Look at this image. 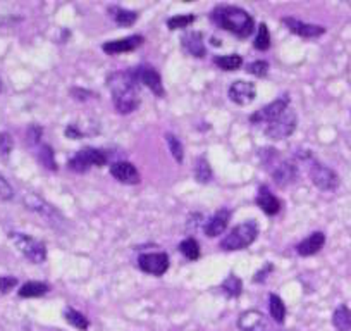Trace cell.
Wrapping results in <instances>:
<instances>
[{
	"instance_id": "5b68a950",
	"label": "cell",
	"mask_w": 351,
	"mask_h": 331,
	"mask_svg": "<svg viewBox=\"0 0 351 331\" xmlns=\"http://www.w3.org/2000/svg\"><path fill=\"white\" fill-rule=\"evenodd\" d=\"M107 161H109V154L106 150L88 147L76 152L69 159V170L74 171V173H86L88 170H92L93 166L102 168V166L107 164Z\"/></svg>"
},
{
	"instance_id": "d6986e66",
	"label": "cell",
	"mask_w": 351,
	"mask_h": 331,
	"mask_svg": "<svg viewBox=\"0 0 351 331\" xmlns=\"http://www.w3.org/2000/svg\"><path fill=\"white\" fill-rule=\"evenodd\" d=\"M298 176V168L293 162H279L272 170V180L279 188H285L291 185Z\"/></svg>"
},
{
	"instance_id": "ffe728a7",
	"label": "cell",
	"mask_w": 351,
	"mask_h": 331,
	"mask_svg": "<svg viewBox=\"0 0 351 331\" xmlns=\"http://www.w3.org/2000/svg\"><path fill=\"white\" fill-rule=\"evenodd\" d=\"M181 45H183L184 52L197 57V59H202L207 54V49H205L204 43V35L200 32H190L181 36Z\"/></svg>"
},
{
	"instance_id": "9c48e42d",
	"label": "cell",
	"mask_w": 351,
	"mask_h": 331,
	"mask_svg": "<svg viewBox=\"0 0 351 331\" xmlns=\"http://www.w3.org/2000/svg\"><path fill=\"white\" fill-rule=\"evenodd\" d=\"M289 109V95H281L279 99H276L274 102L267 104V106H263L262 109L253 113L250 116V123L252 124H269L272 121L278 119L279 116L286 113Z\"/></svg>"
},
{
	"instance_id": "2e32d148",
	"label": "cell",
	"mask_w": 351,
	"mask_h": 331,
	"mask_svg": "<svg viewBox=\"0 0 351 331\" xmlns=\"http://www.w3.org/2000/svg\"><path fill=\"white\" fill-rule=\"evenodd\" d=\"M145 42V38L141 35H133V36H126V38L121 40H112V42H107L102 45V50L106 54H110V56H116V54H123V52H133L134 49L141 45Z\"/></svg>"
},
{
	"instance_id": "83f0119b",
	"label": "cell",
	"mask_w": 351,
	"mask_h": 331,
	"mask_svg": "<svg viewBox=\"0 0 351 331\" xmlns=\"http://www.w3.org/2000/svg\"><path fill=\"white\" fill-rule=\"evenodd\" d=\"M180 252L188 259V261H197L200 258V245L195 238L188 236L180 243Z\"/></svg>"
},
{
	"instance_id": "4316f807",
	"label": "cell",
	"mask_w": 351,
	"mask_h": 331,
	"mask_svg": "<svg viewBox=\"0 0 351 331\" xmlns=\"http://www.w3.org/2000/svg\"><path fill=\"white\" fill-rule=\"evenodd\" d=\"M36 157H38V162L43 166V168H45V170L57 171L56 155H53V148L50 147V145H47V144L40 145Z\"/></svg>"
},
{
	"instance_id": "8d00e7d4",
	"label": "cell",
	"mask_w": 351,
	"mask_h": 331,
	"mask_svg": "<svg viewBox=\"0 0 351 331\" xmlns=\"http://www.w3.org/2000/svg\"><path fill=\"white\" fill-rule=\"evenodd\" d=\"M12 197H14V188L11 187V183H9L2 174H0V198L11 201Z\"/></svg>"
},
{
	"instance_id": "e575fe53",
	"label": "cell",
	"mask_w": 351,
	"mask_h": 331,
	"mask_svg": "<svg viewBox=\"0 0 351 331\" xmlns=\"http://www.w3.org/2000/svg\"><path fill=\"white\" fill-rule=\"evenodd\" d=\"M269 67L271 66H269V62H265V60H255V62H252L248 67H246V71H248L250 74H253V76L263 78V76H267Z\"/></svg>"
},
{
	"instance_id": "30bf717a",
	"label": "cell",
	"mask_w": 351,
	"mask_h": 331,
	"mask_svg": "<svg viewBox=\"0 0 351 331\" xmlns=\"http://www.w3.org/2000/svg\"><path fill=\"white\" fill-rule=\"evenodd\" d=\"M138 266L143 273L154 276H162L169 269V255L165 252H154V254H141L138 258Z\"/></svg>"
},
{
	"instance_id": "cb8c5ba5",
	"label": "cell",
	"mask_w": 351,
	"mask_h": 331,
	"mask_svg": "<svg viewBox=\"0 0 351 331\" xmlns=\"http://www.w3.org/2000/svg\"><path fill=\"white\" fill-rule=\"evenodd\" d=\"M109 12L114 21H116V25L124 26V28L133 26L138 21V14L134 11H128V9L123 8H110Z\"/></svg>"
},
{
	"instance_id": "836d02e7",
	"label": "cell",
	"mask_w": 351,
	"mask_h": 331,
	"mask_svg": "<svg viewBox=\"0 0 351 331\" xmlns=\"http://www.w3.org/2000/svg\"><path fill=\"white\" fill-rule=\"evenodd\" d=\"M195 23V16L193 14H180V16H174V18H171L167 21V26L169 30H184L188 28L190 25H193Z\"/></svg>"
},
{
	"instance_id": "5bb4252c",
	"label": "cell",
	"mask_w": 351,
	"mask_h": 331,
	"mask_svg": "<svg viewBox=\"0 0 351 331\" xmlns=\"http://www.w3.org/2000/svg\"><path fill=\"white\" fill-rule=\"evenodd\" d=\"M282 25L295 35L302 36V38H317V36L324 35L326 28L320 25H310V23H303L295 18H282Z\"/></svg>"
},
{
	"instance_id": "d590c367",
	"label": "cell",
	"mask_w": 351,
	"mask_h": 331,
	"mask_svg": "<svg viewBox=\"0 0 351 331\" xmlns=\"http://www.w3.org/2000/svg\"><path fill=\"white\" fill-rule=\"evenodd\" d=\"M14 147V140L8 131H0V155H9Z\"/></svg>"
},
{
	"instance_id": "74e56055",
	"label": "cell",
	"mask_w": 351,
	"mask_h": 331,
	"mask_svg": "<svg viewBox=\"0 0 351 331\" xmlns=\"http://www.w3.org/2000/svg\"><path fill=\"white\" fill-rule=\"evenodd\" d=\"M16 286H18V278H14V276H0V292L2 293H9Z\"/></svg>"
},
{
	"instance_id": "d6a6232c",
	"label": "cell",
	"mask_w": 351,
	"mask_h": 331,
	"mask_svg": "<svg viewBox=\"0 0 351 331\" xmlns=\"http://www.w3.org/2000/svg\"><path fill=\"white\" fill-rule=\"evenodd\" d=\"M253 47L256 50H269V47H271V33H269V28L265 23H260L258 35H256Z\"/></svg>"
},
{
	"instance_id": "7402d4cb",
	"label": "cell",
	"mask_w": 351,
	"mask_h": 331,
	"mask_svg": "<svg viewBox=\"0 0 351 331\" xmlns=\"http://www.w3.org/2000/svg\"><path fill=\"white\" fill-rule=\"evenodd\" d=\"M332 324L337 331H351V309L348 306H339L332 314Z\"/></svg>"
},
{
	"instance_id": "4fadbf2b",
	"label": "cell",
	"mask_w": 351,
	"mask_h": 331,
	"mask_svg": "<svg viewBox=\"0 0 351 331\" xmlns=\"http://www.w3.org/2000/svg\"><path fill=\"white\" fill-rule=\"evenodd\" d=\"M136 74L140 83H143L148 90H150L154 95L157 97H164L165 90L164 85H162V78L158 74V71L152 66H140L136 67Z\"/></svg>"
},
{
	"instance_id": "9a60e30c",
	"label": "cell",
	"mask_w": 351,
	"mask_h": 331,
	"mask_svg": "<svg viewBox=\"0 0 351 331\" xmlns=\"http://www.w3.org/2000/svg\"><path fill=\"white\" fill-rule=\"evenodd\" d=\"M110 174H112L119 183L124 185H138L141 181V176L140 173H138L136 168H134V164H131V162L128 161L114 162V164L110 166Z\"/></svg>"
},
{
	"instance_id": "44dd1931",
	"label": "cell",
	"mask_w": 351,
	"mask_h": 331,
	"mask_svg": "<svg viewBox=\"0 0 351 331\" xmlns=\"http://www.w3.org/2000/svg\"><path fill=\"white\" fill-rule=\"evenodd\" d=\"M255 202L256 205H258V207L269 216H274L281 211V202H279V198L276 197V195H272L271 190H269L265 185H262V187L258 188V194H256Z\"/></svg>"
},
{
	"instance_id": "ba28073f",
	"label": "cell",
	"mask_w": 351,
	"mask_h": 331,
	"mask_svg": "<svg viewBox=\"0 0 351 331\" xmlns=\"http://www.w3.org/2000/svg\"><path fill=\"white\" fill-rule=\"evenodd\" d=\"M308 174H310V180H312V183L315 185L319 190L332 192L339 187V176H337V174L334 173L330 168L324 166L322 162L313 161L312 164H310Z\"/></svg>"
},
{
	"instance_id": "7bdbcfd3",
	"label": "cell",
	"mask_w": 351,
	"mask_h": 331,
	"mask_svg": "<svg viewBox=\"0 0 351 331\" xmlns=\"http://www.w3.org/2000/svg\"><path fill=\"white\" fill-rule=\"evenodd\" d=\"M0 92H2V81H0Z\"/></svg>"
},
{
	"instance_id": "f546056e",
	"label": "cell",
	"mask_w": 351,
	"mask_h": 331,
	"mask_svg": "<svg viewBox=\"0 0 351 331\" xmlns=\"http://www.w3.org/2000/svg\"><path fill=\"white\" fill-rule=\"evenodd\" d=\"M214 62L221 67L222 71H236L243 66V57L238 54H231V56H219L215 57Z\"/></svg>"
},
{
	"instance_id": "7c38bea8",
	"label": "cell",
	"mask_w": 351,
	"mask_h": 331,
	"mask_svg": "<svg viewBox=\"0 0 351 331\" xmlns=\"http://www.w3.org/2000/svg\"><path fill=\"white\" fill-rule=\"evenodd\" d=\"M229 99L232 100L238 106H248L255 100L256 97V87L255 83L252 81H245V80H238L234 81L228 90Z\"/></svg>"
},
{
	"instance_id": "b9f144b4",
	"label": "cell",
	"mask_w": 351,
	"mask_h": 331,
	"mask_svg": "<svg viewBox=\"0 0 351 331\" xmlns=\"http://www.w3.org/2000/svg\"><path fill=\"white\" fill-rule=\"evenodd\" d=\"M212 45H217V47H221V40H219V38H212Z\"/></svg>"
},
{
	"instance_id": "3957f363",
	"label": "cell",
	"mask_w": 351,
	"mask_h": 331,
	"mask_svg": "<svg viewBox=\"0 0 351 331\" xmlns=\"http://www.w3.org/2000/svg\"><path fill=\"white\" fill-rule=\"evenodd\" d=\"M260 228L258 222L255 219H248V221L241 222V225L234 226L229 235H226L221 242L222 251H243L246 247L252 245L258 236Z\"/></svg>"
},
{
	"instance_id": "8fae6325",
	"label": "cell",
	"mask_w": 351,
	"mask_h": 331,
	"mask_svg": "<svg viewBox=\"0 0 351 331\" xmlns=\"http://www.w3.org/2000/svg\"><path fill=\"white\" fill-rule=\"evenodd\" d=\"M238 328L241 331H272L271 321L260 310H246L238 317Z\"/></svg>"
},
{
	"instance_id": "603a6c76",
	"label": "cell",
	"mask_w": 351,
	"mask_h": 331,
	"mask_svg": "<svg viewBox=\"0 0 351 331\" xmlns=\"http://www.w3.org/2000/svg\"><path fill=\"white\" fill-rule=\"evenodd\" d=\"M49 292V285L43 282H28L19 288V297L21 299H36Z\"/></svg>"
},
{
	"instance_id": "8992f818",
	"label": "cell",
	"mask_w": 351,
	"mask_h": 331,
	"mask_svg": "<svg viewBox=\"0 0 351 331\" xmlns=\"http://www.w3.org/2000/svg\"><path fill=\"white\" fill-rule=\"evenodd\" d=\"M23 202H25L28 211L35 212L36 216H40L43 221H47L50 226H53V228H59V226H62L64 222H66V219L62 218V214H60L53 205H50L49 202H45L42 197H38V195L35 194L25 195Z\"/></svg>"
},
{
	"instance_id": "d4e9b609",
	"label": "cell",
	"mask_w": 351,
	"mask_h": 331,
	"mask_svg": "<svg viewBox=\"0 0 351 331\" xmlns=\"http://www.w3.org/2000/svg\"><path fill=\"white\" fill-rule=\"evenodd\" d=\"M269 310H271V317L278 324H285L286 321V304L282 302V299L279 295L272 293L269 297Z\"/></svg>"
},
{
	"instance_id": "7a4b0ae2",
	"label": "cell",
	"mask_w": 351,
	"mask_h": 331,
	"mask_svg": "<svg viewBox=\"0 0 351 331\" xmlns=\"http://www.w3.org/2000/svg\"><path fill=\"white\" fill-rule=\"evenodd\" d=\"M210 18L219 28L226 30L239 38H246L255 30V21L252 16L245 9H239L236 5H217L212 11Z\"/></svg>"
},
{
	"instance_id": "e0dca14e",
	"label": "cell",
	"mask_w": 351,
	"mask_h": 331,
	"mask_svg": "<svg viewBox=\"0 0 351 331\" xmlns=\"http://www.w3.org/2000/svg\"><path fill=\"white\" fill-rule=\"evenodd\" d=\"M231 216H232L231 209L228 207L219 209V211L208 219L207 225H205V235H207L208 238H214V236L222 235V233L226 231V228H228L229 221H231Z\"/></svg>"
},
{
	"instance_id": "6da1fadb",
	"label": "cell",
	"mask_w": 351,
	"mask_h": 331,
	"mask_svg": "<svg viewBox=\"0 0 351 331\" xmlns=\"http://www.w3.org/2000/svg\"><path fill=\"white\" fill-rule=\"evenodd\" d=\"M107 87L119 114H131L140 106V80L136 69L116 71L107 76Z\"/></svg>"
},
{
	"instance_id": "ab89813d",
	"label": "cell",
	"mask_w": 351,
	"mask_h": 331,
	"mask_svg": "<svg viewBox=\"0 0 351 331\" xmlns=\"http://www.w3.org/2000/svg\"><path fill=\"white\" fill-rule=\"evenodd\" d=\"M272 271H274V266H272L271 262H267V264L263 266V268L260 269V271L255 273V278H253V282H255V283H263V282H265V279H267V276L271 275Z\"/></svg>"
},
{
	"instance_id": "f35d334b",
	"label": "cell",
	"mask_w": 351,
	"mask_h": 331,
	"mask_svg": "<svg viewBox=\"0 0 351 331\" xmlns=\"http://www.w3.org/2000/svg\"><path fill=\"white\" fill-rule=\"evenodd\" d=\"M42 135H43V128L38 126V124H32V126L28 128V141L32 145H38Z\"/></svg>"
},
{
	"instance_id": "277c9868",
	"label": "cell",
	"mask_w": 351,
	"mask_h": 331,
	"mask_svg": "<svg viewBox=\"0 0 351 331\" xmlns=\"http://www.w3.org/2000/svg\"><path fill=\"white\" fill-rule=\"evenodd\" d=\"M8 236L12 242V245H14L29 262H33V264H42V262H45L47 259L45 243L33 238V236L26 235V233H19V231H9Z\"/></svg>"
},
{
	"instance_id": "60d3db41",
	"label": "cell",
	"mask_w": 351,
	"mask_h": 331,
	"mask_svg": "<svg viewBox=\"0 0 351 331\" xmlns=\"http://www.w3.org/2000/svg\"><path fill=\"white\" fill-rule=\"evenodd\" d=\"M64 135H66L67 138H71V140H80V138L84 137V133L80 130V126H76V124H69V126L66 128V131H64Z\"/></svg>"
},
{
	"instance_id": "52a82bcc",
	"label": "cell",
	"mask_w": 351,
	"mask_h": 331,
	"mask_svg": "<svg viewBox=\"0 0 351 331\" xmlns=\"http://www.w3.org/2000/svg\"><path fill=\"white\" fill-rule=\"evenodd\" d=\"M296 124H298V117H296V113L293 109L286 111L282 116H279L278 119L269 123L263 130L265 137L271 138V140H285V138L291 137L293 131L296 130Z\"/></svg>"
},
{
	"instance_id": "ac0fdd59",
	"label": "cell",
	"mask_w": 351,
	"mask_h": 331,
	"mask_svg": "<svg viewBox=\"0 0 351 331\" xmlns=\"http://www.w3.org/2000/svg\"><path fill=\"white\" fill-rule=\"evenodd\" d=\"M324 245H326V235L322 231H313L312 235H308L303 242L296 245V252L302 258H310V255H315L317 252L322 251Z\"/></svg>"
},
{
	"instance_id": "f1b7e54d",
	"label": "cell",
	"mask_w": 351,
	"mask_h": 331,
	"mask_svg": "<svg viewBox=\"0 0 351 331\" xmlns=\"http://www.w3.org/2000/svg\"><path fill=\"white\" fill-rule=\"evenodd\" d=\"M195 180L204 185L212 180V168L205 157L197 159V164H195Z\"/></svg>"
},
{
	"instance_id": "1f68e13d",
	"label": "cell",
	"mask_w": 351,
	"mask_h": 331,
	"mask_svg": "<svg viewBox=\"0 0 351 331\" xmlns=\"http://www.w3.org/2000/svg\"><path fill=\"white\" fill-rule=\"evenodd\" d=\"M165 141H167V147H169V150H171L172 157H174L176 161L181 164L184 159V148H183V144L180 141V138L174 137L172 133H167L165 135Z\"/></svg>"
},
{
	"instance_id": "484cf974",
	"label": "cell",
	"mask_w": 351,
	"mask_h": 331,
	"mask_svg": "<svg viewBox=\"0 0 351 331\" xmlns=\"http://www.w3.org/2000/svg\"><path fill=\"white\" fill-rule=\"evenodd\" d=\"M64 319H66L71 326L76 328V330L80 331H86L88 328H90V321H88L80 310L73 309V307H66V310H64Z\"/></svg>"
},
{
	"instance_id": "4dcf8cb0",
	"label": "cell",
	"mask_w": 351,
	"mask_h": 331,
	"mask_svg": "<svg viewBox=\"0 0 351 331\" xmlns=\"http://www.w3.org/2000/svg\"><path fill=\"white\" fill-rule=\"evenodd\" d=\"M221 290H222V292H224L228 297H234V299H236V297L241 295V292H243V283H241V279H239L236 275H229L228 278H226L224 282H222Z\"/></svg>"
}]
</instances>
